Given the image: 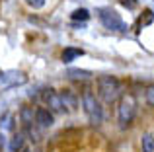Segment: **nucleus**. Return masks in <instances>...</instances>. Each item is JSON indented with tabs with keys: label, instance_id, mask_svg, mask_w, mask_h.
Here are the masks:
<instances>
[{
	"label": "nucleus",
	"instance_id": "1",
	"mask_svg": "<svg viewBox=\"0 0 154 152\" xmlns=\"http://www.w3.org/2000/svg\"><path fill=\"white\" fill-rule=\"evenodd\" d=\"M98 92H100V98L103 102L111 103L121 96V82L115 76H102L98 80Z\"/></svg>",
	"mask_w": 154,
	"mask_h": 152
},
{
	"label": "nucleus",
	"instance_id": "2",
	"mask_svg": "<svg viewBox=\"0 0 154 152\" xmlns=\"http://www.w3.org/2000/svg\"><path fill=\"white\" fill-rule=\"evenodd\" d=\"M82 105H84V111H86V115L90 117V121L94 123V125H102V121H103L102 103L98 102V98H96V96L92 94L90 90H86V92L82 94Z\"/></svg>",
	"mask_w": 154,
	"mask_h": 152
},
{
	"label": "nucleus",
	"instance_id": "3",
	"mask_svg": "<svg viewBox=\"0 0 154 152\" xmlns=\"http://www.w3.org/2000/svg\"><path fill=\"white\" fill-rule=\"evenodd\" d=\"M135 113H137V103L133 99V96H123L119 103V121L123 127H127L129 123L135 119Z\"/></svg>",
	"mask_w": 154,
	"mask_h": 152
},
{
	"label": "nucleus",
	"instance_id": "4",
	"mask_svg": "<svg viewBox=\"0 0 154 152\" xmlns=\"http://www.w3.org/2000/svg\"><path fill=\"white\" fill-rule=\"evenodd\" d=\"M100 20L107 29L111 31H125V22L121 20V16L117 14L115 10H109V8H103L100 10Z\"/></svg>",
	"mask_w": 154,
	"mask_h": 152
},
{
	"label": "nucleus",
	"instance_id": "5",
	"mask_svg": "<svg viewBox=\"0 0 154 152\" xmlns=\"http://www.w3.org/2000/svg\"><path fill=\"white\" fill-rule=\"evenodd\" d=\"M27 82V76L20 70H6L0 74V86L2 88H14V86H22Z\"/></svg>",
	"mask_w": 154,
	"mask_h": 152
},
{
	"label": "nucleus",
	"instance_id": "6",
	"mask_svg": "<svg viewBox=\"0 0 154 152\" xmlns=\"http://www.w3.org/2000/svg\"><path fill=\"white\" fill-rule=\"evenodd\" d=\"M35 123H37L41 129H49L55 123V117H53V111L47 109V107H37L35 109Z\"/></svg>",
	"mask_w": 154,
	"mask_h": 152
},
{
	"label": "nucleus",
	"instance_id": "7",
	"mask_svg": "<svg viewBox=\"0 0 154 152\" xmlns=\"http://www.w3.org/2000/svg\"><path fill=\"white\" fill-rule=\"evenodd\" d=\"M59 98H60V103H63V109L66 107L68 111H74L76 107H78V98H76L70 90H63L59 94Z\"/></svg>",
	"mask_w": 154,
	"mask_h": 152
},
{
	"label": "nucleus",
	"instance_id": "8",
	"mask_svg": "<svg viewBox=\"0 0 154 152\" xmlns=\"http://www.w3.org/2000/svg\"><path fill=\"white\" fill-rule=\"evenodd\" d=\"M43 99L47 102V105L51 107V111H63V103H60V98L55 90H45L43 94Z\"/></svg>",
	"mask_w": 154,
	"mask_h": 152
},
{
	"label": "nucleus",
	"instance_id": "9",
	"mask_svg": "<svg viewBox=\"0 0 154 152\" xmlns=\"http://www.w3.org/2000/svg\"><path fill=\"white\" fill-rule=\"evenodd\" d=\"M84 51L78 49V47H66V49L63 51V55H60V59H63V62H72L74 59L82 57Z\"/></svg>",
	"mask_w": 154,
	"mask_h": 152
},
{
	"label": "nucleus",
	"instance_id": "10",
	"mask_svg": "<svg viewBox=\"0 0 154 152\" xmlns=\"http://www.w3.org/2000/svg\"><path fill=\"white\" fill-rule=\"evenodd\" d=\"M140 146H143V152H154V135L144 133L140 138Z\"/></svg>",
	"mask_w": 154,
	"mask_h": 152
},
{
	"label": "nucleus",
	"instance_id": "11",
	"mask_svg": "<svg viewBox=\"0 0 154 152\" xmlns=\"http://www.w3.org/2000/svg\"><path fill=\"white\" fill-rule=\"evenodd\" d=\"M68 76L74 80H86L92 76V72L90 70H82V68H68Z\"/></svg>",
	"mask_w": 154,
	"mask_h": 152
},
{
	"label": "nucleus",
	"instance_id": "12",
	"mask_svg": "<svg viewBox=\"0 0 154 152\" xmlns=\"http://www.w3.org/2000/svg\"><path fill=\"white\" fill-rule=\"evenodd\" d=\"M22 146H23V135H22V133L14 135V137L10 138V152H18V150H22Z\"/></svg>",
	"mask_w": 154,
	"mask_h": 152
},
{
	"label": "nucleus",
	"instance_id": "13",
	"mask_svg": "<svg viewBox=\"0 0 154 152\" xmlns=\"http://www.w3.org/2000/svg\"><path fill=\"white\" fill-rule=\"evenodd\" d=\"M70 18L72 20H80V22H86V20L90 18V12H88L86 8H78V10H74L70 14Z\"/></svg>",
	"mask_w": 154,
	"mask_h": 152
},
{
	"label": "nucleus",
	"instance_id": "14",
	"mask_svg": "<svg viewBox=\"0 0 154 152\" xmlns=\"http://www.w3.org/2000/svg\"><path fill=\"white\" fill-rule=\"evenodd\" d=\"M152 20H154V12H152V10H146V12H144V18L140 16V20H139V27L148 26V23H150Z\"/></svg>",
	"mask_w": 154,
	"mask_h": 152
},
{
	"label": "nucleus",
	"instance_id": "15",
	"mask_svg": "<svg viewBox=\"0 0 154 152\" xmlns=\"http://www.w3.org/2000/svg\"><path fill=\"white\" fill-rule=\"evenodd\" d=\"M26 4H27V6H31L33 10H39V8L45 6V0H26Z\"/></svg>",
	"mask_w": 154,
	"mask_h": 152
},
{
	"label": "nucleus",
	"instance_id": "16",
	"mask_svg": "<svg viewBox=\"0 0 154 152\" xmlns=\"http://www.w3.org/2000/svg\"><path fill=\"white\" fill-rule=\"evenodd\" d=\"M146 103L148 105H154V86L146 88Z\"/></svg>",
	"mask_w": 154,
	"mask_h": 152
},
{
	"label": "nucleus",
	"instance_id": "17",
	"mask_svg": "<svg viewBox=\"0 0 154 152\" xmlns=\"http://www.w3.org/2000/svg\"><path fill=\"white\" fill-rule=\"evenodd\" d=\"M123 4L127 8H133V6H135V0H123Z\"/></svg>",
	"mask_w": 154,
	"mask_h": 152
},
{
	"label": "nucleus",
	"instance_id": "18",
	"mask_svg": "<svg viewBox=\"0 0 154 152\" xmlns=\"http://www.w3.org/2000/svg\"><path fill=\"white\" fill-rule=\"evenodd\" d=\"M23 152H31V150H29V148H26V150H23Z\"/></svg>",
	"mask_w": 154,
	"mask_h": 152
}]
</instances>
